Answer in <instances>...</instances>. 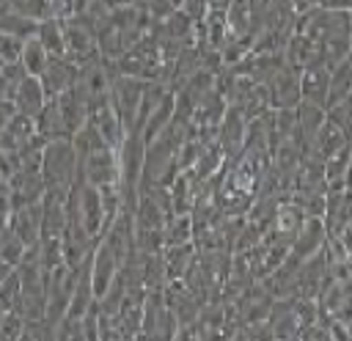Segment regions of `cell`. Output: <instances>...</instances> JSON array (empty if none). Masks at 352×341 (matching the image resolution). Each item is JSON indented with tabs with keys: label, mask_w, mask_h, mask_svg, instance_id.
Listing matches in <instances>:
<instances>
[{
	"label": "cell",
	"mask_w": 352,
	"mask_h": 341,
	"mask_svg": "<svg viewBox=\"0 0 352 341\" xmlns=\"http://www.w3.org/2000/svg\"><path fill=\"white\" fill-rule=\"evenodd\" d=\"M294 30L311 36L324 47V63L336 66L352 55V22L349 11L338 8H311L297 16Z\"/></svg>",
	"instance_id": "6da1fadb"
},
{
	"label": "cell",
	"mask_w": 352,
	"mask_h": 341,
	"mask_svg": "<svg viewBox=\"0 0 352 341\" xmlns=\"http://www.w3.org/2000/svg\"><path fill=\"white\" fill-rule=\"evenodd\" d=\"M80 173V157L72 146L69 138H55L44 143L41 151V179H44V192H58L69 195Z\"/></svg>",
	"instance_id": "7a4b0ae2"
},
{
	"label": "cell",
	"mask_w": 352,
	"mask_h": 341,
	"mask_svg": "<svg viewBox=\"0 0 352 341\" xmlns=\"http://www.w3.org/2000/svg\"><path fill=\"white\" fill-rule=\"evenodd\" d=\"M267 11H270V0H231L226 8V19L234 36L253 44V38L261 33L267 22Z\"/></svg>",
	"instance_id": "3957f363"
},
{
	"label": "cell",
	"mask_w": 352,
	"mask_h": 341,
	"mask_svg": "<svg viewBox=\"0 0 352 341\" xmlns=\"http://www.w3.org/2000/svg\"><path fill=\"white\" fill-rule=\"evenodd\" d=\"M179 333V324L168 308V300H165V292L157 289V292H146L143 297V330H140V338H176Z\"/></svg>",
	"instance_id": "277c9868"
},
{
	"label": "cell",
	"mask_w": 352,
	"mask_h": 341,
	"mask_svg": "<svg viewBox=\"0 0 352 341\" xmlns=\"http://www.w3.org/2000/svg\"><path fill=\"white\" fill-rule=\"evenodd\" d=\"M146 85H148V80H140L132 74H116V80L110 85V102L118 110V116L126 126V135L135 129V118H138V107H140Z\"/></svg>",
	"instance_id": "5b68a950"
},
{
	"label": "cell",
	"mask_w": 352,
	"mask_h": 341,
	"mask_svg": "<svg viewBox=\"0 0 352 341\" xmlns=\"http://www.w3.org/2000/svg\"><path fill=\"white\" fill-rule=\"evenodd\" d=\"M80 179H85L88 184L99 187V190H110L118 187V148L104 146L94 154L80 157Z\"/></svg>",
	"instance_id": "8992f818"
},
{
	"label": "cell",
	"mask_w": 352,
	"mask_h": 341,
	"mask_svg": "<svg viewBox=\"0 0 352 341\" xmlns=\"http://www.w3.org/2000/svg\"><path fill=\"white\" fill-rule=\"evenodd\" d=\"M63 44H66V58L77 66H85L96 58H102L99 52V44H96V36L91 28H85L80 19L69 16L63 19Z\"/></svg>",
	"instance_id": "52a82bcc"
},
{
	"label": "cell",
	"mask_w": 352,
	"mask_h": 341,
	"mask_svg": "<svg viewBox=\"0 0 352 341\" xmlns=\"http://www.w3.org/2000/svg\"><path fill=\"white\" fill-rule=\"evenodd\" d=\"M267 96H270V107L280 110V107H297L300 104V69L294 66H280L272 77H267L264 82Z\"/></svg>",
	"instance_id": "ba28073f"
},
{
	"label": "cell",
	"mask_w": 352,
	"mask_h": 341,
	"mask_svg": "<svg viewBox=\"0 0 352 341\" xmlns=\"http://www.w3.org/2000/svg\"><path fill=\"white\" fill-rule=\"evenodd\" d=\"M324 239H327V231H324V223L322 217H305L297 236L292 239V248H289V261L294 264H302L305 258H311L314 253H319L324 248Z\"/></svg>",
	"instance_id": "9c48e42d"
},
{
	"label": "cell",
	"mask_w": 352,
	"mask_h": 341,
	"mask_svg": "<svg viewBox=\"0 0 352 341\" xmlns=\"http://www.w3.org/2000/svg\"><path fill=\"white\" fill-rule=\"evenodd\" d=\"M88 121L102 132V138H104L113 148H118V146L124 143V138H126V126H124V121H121L118 110L113 107L110 96L88 107Z\"/></svg>",
	"instance_id": "30bf717a"
},
{
	"label": "cell",
	"mask_w": 352,
	"mask_h": 341,
	"mask_svg": "<svg viewBox=\"0 0 352 341\" xmlns=\"http://www.w3.org/2000/svg\"><path fill=\"white\" fill-rule=\"evenodd\" d=\"M300 316L294 311L292 297H275L267 314V330L270 338H297L300 336Z\"/></svg>",
	"instance_id": "8fae6325"
},
{
	"label": "cell",
	"mask_w": 352,
	"mask_h": 341,
	"mask_svg": "<svg viewBox=\"0 0 352 341\" xmlns=\"http://www.w3.org/2000/svg\"><path fill=\"white\" fill-rule=\"evenodd\" d=\"M286 63L289 66H294V69H308V66H319V63H324V47L319 44V41H314L311 36H305V33H300V30H294L292 33V38L286 41ZM327 66V63H324Z\"/></svg>",
	"instance_id": "7c38bea8"
},
{
	"label": "cell",
	"mask_w": 352,
	"mask_h": 341,
	"mask_svg": "<svg viewBox=\"0 0 352 341\" xmlns=\"http://www.w3.org/2000/svg\"><path fill=\"white\" fill-rule=\"evenodd\" d=\"M77 72H80V66L72 63L69 58H50L47 69H44L41 77H38L41 85H44L47 99H55V96H60L63 91H69V88L77 82Z\"/></svg>",
	"instance_id": "4fadbf2b"
},
{
	"label": "cell",
	"mask_w": 352,
	"mask_h": 341,
	"mask_svg": "<svg viewBox=\"0 0 352 341\" xmlns=\"http://www.w3.org/2000/svg\"><path fill=\"white\" fill-rule=\"evenodd\" d=\"M245 129H248L245 113H242L239 107L228 104V107H226V116H223V121H220V126H217V135H214L217 143L223 146V151H226L228 157H236V154H239L242 140H245Z\"/></svg>",
	"instance_id": "5bb4252c"
},
{
	"label": "cell",
	"mask_w": 352,
	"mask_h": 341,
	"mask_svg": "<svg viewBox=\"0 0 352 341\" xmlns=\"http://www.w3.org/2000/svg\"><path fill=\"white\" fill-rule=\"evenodd\" d=\"M8 226H11V231H14L28 248H30V245H38V239H41V201L11 209Z\"/></svg>",
	"instance_id": "9a60e30c"
},
{
	"label": "cell",
	"mask_w": 352,
	"mask_h": 341,
	"mask_svg": "<svg viewBox=\"0 0 352 341\" xmlns=\"http://www.w3.org/2000/svg\"><path fill=\"white\" fill-rule=\"evenodd\" d=\"M327 85H330V66H308L300 72V102H311L327 110Z\"/></svg>",
	"instance_id": "2e32d148"
},
{
	"label": "cell",
	"mask_w": 352,
	"mask_h": 341,
	"mask_svg": "<svg viewBox=\"0 0 352 341\" xmlns=\"http://www.w3.org/2000/svg\"><path fill=\"white\" fill-rule=\"evenodd\" d=\"M346 143H352V138L333 121V118H324V124L319 126V132H316V138L311 140V146L305 148V154H311V157H316V160H327L330 154H336L338 148H344Z\"/></svg>",
	"instance_id": "e0dca14e"
},
{
	"label": "cell",
	"mask_w": 352,
	"mask_h": 341,
	"mask_svg": "<svg viewBox=\"0 0 352 341\" xmlns=\"http://www.w3.org/2000/svg\"><path fill=\"white\" fill-rule=\"evenodd\" d=\"M11 102L16 104V110L19 113H25V116H38V110L47 104V94H44V85H41V80L38 77H33V74H25L22 80H19V85H16V91H14V96H11Z\"/></svg>",
	"instance_id": "ac0fdd59"
},
{
	"label": "cell",
	"mask_w": 352,
	"mask_h": 341,
	"mask_svg": "<svg viewBox=\"0 0 352 341\" xmlns=\"http://www.w3.org/2000/svg\"><path fill=\"white\" fill-rule=\"evenodd\" d=\"M66 231V195L44 192L41 198V236H63Z\"/></svg>",
	"instance_id": "d6986e66"
},
{
	"label": "cell",
	"mask_w": 352,
	"mask_h": 341,
	"mask_svg": "<svg viewBox=\"0 0 352 341\" xmlns=\"http://www.w3.org/2000/svg\"><path fill=\"white\" fill-rule=\"evenodd\" d=\"M33 135H36V118L16 110V113L8 118V124L0 129V148L19 151Z\"/></svg>",
	"instance_id": "ffe728a7"
},
{
	"label": "cell",
	"mask_w": 352,
	"mask_h": 341,
	"mask_svg": "<svg viewBox=\"0 0 352 341\" xmlns=\"http://www.w3.org/2000/svg\"><path fill=\"white\" fill-rule=\"evenodd\" d=\"M36 132L47 140H55V138H69V129H66V121H63V113L58 107L55 99H47V104L38 110L36 116Z\"/></svg>",
	"instance_id": "44dd1931"
},
{
	"label": "cell",
	"mask_w": 352,
	"mask_h": 341,
	"mask_svg": "<svg viewBox=\"0 0 352 341\" xmlns=\"http://www.w3.org/2000/svg\"><path fill=\"white\" fill-rule=\"evenodd\" d=\"M50 52H47V47L41 44V38L38 36H28L25 41H22V52H19V66H22V72L25 74H33V77H41V72L47 69V63H50Z\"/></svg>",
	"instance_id": "7402d4cb"
},
{
	"label": "cell",
	"mask_w": 352,
	"mask_h": 341,
	"mask_svg": "<svg viewBox=\"0 0 352 341\" xmlns=\"http://www.w3.org/2000/svg\"><path fill=\"white\" fill-rule=\"evenodd\" d=\"M294 110H297V126H300V138H302V143H305V148H308V146H311V140L316 138L319 126L324 124L327 110H324V107H319V104H311V102H300Z\"/></svg>",
	"instance_id": "603a6c76"
},
{
	"label": "cell",
	"mask_w": 352,
	"mask_h": 341,
	"mask_svg": "<svg viewBox=\"0 0 352 341\" xmlns=\"http://www.w3.org/2000/svg\"><path fill=\"white\" fill-rule=\"evenodd\" d=\"M352 91V55L344 58L341 63L330 66V85H327V107L338 104L341 99H346V94Z\"/></svg>",
	"instance_id": "cb8c5ba5"
},
{
	"label": "cell",
	"mask_w": 352,
	"mask_h": 341,
	"mask_svg": "<svg viewBox=\"0 0 352 341\" xmlns=\"http://www.w3.org/2000/svg\"><path fill=\"white\" fill-rule=\"evenodd\" d=\"M165 256V270H168V280L170 278H184V272L190 270V264L195 261V242H182V245H168L162 250Z\"/></svg>",
	"instance_id": "d4e9b609"
},
{
	"label": "cell",
	"mask_w": 352,
	"mask_h": 341,
	"mask_svg": "<svg viewBox=\"0 0 352 341\" xmlns=\"http://www.w3.org/2000/svg\"><path fill=\"white\" fill-rule=\"evenodd\" d=\"M349 148H352V143H346L344 148H338L336 154H330V157L324 160V182H327V192H330V190H346Z\"/></svg>",
	"instance_id": "484cf974"
},
{
	"label": "cell",
	"mask_w": 352,
	"mask_h": 341,
	"mask_svg": "<svg viewBox=\"0 0 352 341\" xmlns=\"http://www.w3.org/2000/svg\"><path fill=\"white\" fill-rule=\"evenodd\" d=\"M36 36L41 38V44L47 47V52L52 58H66V44H63V19L58 16H47L38 22Z\"/></svg>",
	"instance_id": "4316f807"
},
{
	"label": "cell",
	"mask_w": 352,
	"mask_h": 341,
	"mask_svg": "<svg viewBox=\"0 0 352 341\" xmlns=\"http://www.w3.org/2000/svg\"><path fill=\"white\" fill-rule=\"evenodd\" d=\"M72 146H74V151H77V157H85V154H94V151H99V148H104V146H110L104 138H102V132L91 124V121H85L72 138Z\"/></svg>",
	"instance_id": "83f0119b"
},
{
	"label": "cell",
	"mask_w": 352,
	"mask_h": 341,
	"mask_svg": "<svg viewBox=\"0 0 352 341\" xmlns=\"http://www.w3.org/2000/svg\"><path fill=\"white\" fill-rule=\"evenodd\" d=\"M0 30H3V33H11V36H16V38H28V36H36L38 19L25 16V14H19V11H6V14L0 16Z\"/></svg>",
	"instance_id": "f1b7e54d"
},
{
	"label": "cell",
	"mask_w": 352,
	"mask_h": 341,
	"mask_svg": "<svg viewBox=\"0 0 352 341\" xmlns=\"http://www.w3.org/2000/svg\"><path fill=\"white\" fill-rule=\"evenodd\" d=\"M182 242H192V217L190 214H173L165 223V248L182 245Z\"/></svg>",
	"instance_id": "f546056e"
},
{
	"label": "cell",
	"mask_w": 352,
	"mask_h": 341,
	"mask_svg": "<svg viewBox=\"0 0 352 341\" xmlns=\"http://www.w3.org/2000/svg\"><path fill=\"white\" fill-rule=\"evenodd\" d=\"M25 250H28V245L11 231V226H6V228L0 231V256L16 267V264L22 261V256H25Z\"/></svg>",
	"instance_id": "4dcf8cb0"
},
{
	"label": "cell",
	"mask_w": 352,
	"mask_h": 341,
	"mask_svg": "<svg viewBox=\"0 0 352 341\" xmlns=\"http://www.w3.org/2000/svg\"><path fill=\"white\" fill-rule=\"evenodd\" d=\"M19 292H22V283H19V272L14 267V272L0 283V308L3 311H16L19 305Z\"/></svg>",
	"instance_id": "1f68e13d"
},
{
	"label": "cell",
	"mask_w": 352,
	"mask_h": 341,
	"mask_svg": "<svg viewBox=\"0 0 352 341\" xmlns=\"http://www.w3.org/2000/svg\"><path fill=\"white\" fill-rule=\"evenodd\" d=\"M25 333V316L19 311H3L0 316V338L11 341V338H22Z\"/></svg>",
	"instance_id": "d6a6232c"
},
{
	"label": "cell",
	"mask_w": 352,
	"mask_h": 341,
	"mask_svg": "<svg viewBox=\"0 0 352 341\" xmlns=\"http://www.w3.org/2000/svg\"><path fill=\"white\" fill-rule=\"evenodd\" d=\"M22 77H25V72L19 63H6L0 69V99H11Z\"/></svg>",
	"instance_id": "836d02e7"
},
{
	"label": "cell",
	"mask_w": 352,
	"mask_h": 341,
	"mask_svg": "<svg viewBox=\"0 0 352 341\" xmlns=\"http://www.w3.org/2000/svg\"><path fill=\"white\" fill-rule=\"evenodd\" d=\"M327 118H333V121L352 138V91L346 94V99H341L338 104L327 107Z\"/></svg>",
	"instance_id": "e575fe53"
},
{
	"label": "cell",
	"mask_w": 352,
	"mask_h": 341,
	"mask_svg": "<svg viewBox=\"0 0 352 341\" xmlns=\"http://www.w3.org/2000/svg\"><path fill=\"white\" fill-rule=\"evenodd\" d=\"M22 41H25V38H16V36L0 30V63H19Z\"/></svg>",
	"instance_id": "d590c367"
},
{
	"label": "cell",
	"mask_w": 352,
	"mask_h": 341,
	"mask_svg": "<svg viewBox=\"0 0 352 341\" xmlns=\"http://www.w3.org/2000/svg\"><path fill=\"white\" fill-rule=\"evenodd\" d=\"M179 8H182L192 22H201V19L209 14V8H212V6H209V0H182V3H179Z\"/></svg>",
	"instance_id": "8d00e7d4"
},
{
	"label": "cell",
	"mask_w": 352,
	"mask_h": 341,
	"mask_svg": "<svg viewBox=\"0 0 352 341\" xmlns=\"http://www.w3.org/2000/svg\"><path fill=\"white\" fill-rule=\"evenodd\" d=\"M11 272H14V264H11V261H6V258L0 256V283H3V280H6Z\"/></svg>",
	"instance_id": "74e56055"
},
{
	"label": "cell",
	"mask_w": 352,
	"mask_h": 341,
	"mask_svg": "<svg viewBox=\"0 0 352 341\" xmlns=\"http://www.w3.org/2000/svg\"><path fill=\"white\" fill-rule=\"evenodd\" d=\"M346 190H352V148H349V168H346Z\"/></svg>",
	"instance_id": "f35d334b"
},
{
	"label": "cell",
	"mask_w": 352,
	"mask_h": 341,
	"mask_svg": "<svg viewBox=\"0 0 352 341\" xmlns=\"http://www.w3.org/2000/svg\"><path fill=\"white\" fill-rule=\"evenodd\" d=\"M228 3H231V0H209L212 8H228Z\"/></svg>",
	"instance_id": "ab89813d"
},
{
	"label": "cell",
	"mask_w": 352,
	"mask_h": 341,
	"mask_svg": "<svg viewBox=\"0 0 352 341\" xmlns=\"http://www.w3.org/2000/svg\"><path fill=\"white\" fill-rule=\"evenodd\" d=\"M170 3H173V6H179V3H182V0H170Z\"/></svg>",
	"instance_id": "60d3db41"
},
{
	"label": "cell",
	"mask_w": 352,
	"mask_h": 341,
	"mask_svg": "<svg viewBox=\"0 0 352 341\" xmlns=\"http://www.w3.org/2000/svg\"><path fill=\"white\" fill-rule=\"evenodd\" d=\"M3 66H6V63H0V69H3Z\"/></svg>",
	"instance_id": "b9f144b4"
}]
</instances>
